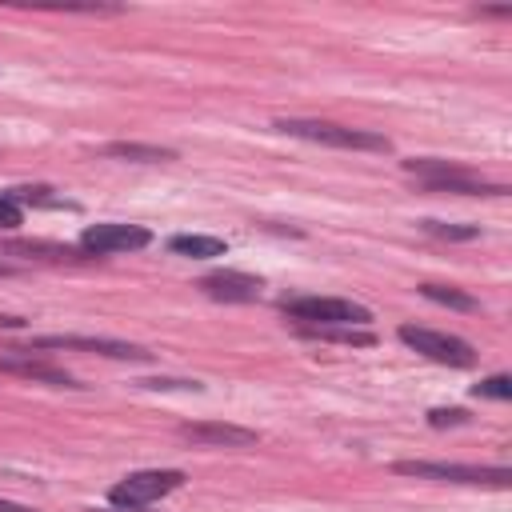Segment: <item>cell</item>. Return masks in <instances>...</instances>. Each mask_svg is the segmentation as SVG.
I'll list each match as a JSON object with an SVG mask.
<instances>
[{
	"label": "cell",
	"mask_w": 512,
	"mask_h": 512,
	"mask_svg": "<svg viewBox=\"0 0 512 512\" xmlns=\"http://www.w3.org/2000/svg\"><path fill=\"white\" fill-rule=\"evenodd\" d=\"M284 316L300 328H368L372 312L344 296H284Z\"/></svg>",
	"instance_id": "obj_1"
},
{
	"label": "cell",
	"mask_w": 512,
	"mask_h": 512,
	"mask_svg": "<svg viewBox=\"0 0 512 512\" xmlns=\"http://www.w3.org/2000/svg\"><path fill=\"white\" fill-rule=\"evenodd\" d=\"M404 172H412L424 192H452V196H504V184H492L484 176H476L472 168L456 164V160H436V156H420V160H404Z\"/></svg>",
	"instance_id": "obj_2"
},
{
	"label": "cell",
	"mask_w": 512,
	"mask_h": 512,
	"mask_svg": "<svg viewBox=\"0 0 512 512\" xmlns=\"http://www.w3.org/2000/svg\"><path fill=\"white\" fill-rule=\"evenodd\" d=\"M276 132L284 136H300V140H312V144H328V148H352V152H392V140L380 136V132H368V128H344V124H332V120H276L272 124Z\"/></svg>",
	"instance_id": "obj_3"
},
{
	"label": "cell",
	"mask_w": 512,
	"mask_h": 512,
	"mask_svg": "<svg viewBox=\"0 0 512 512\" xmlns=\"http://www.w3.org/2000/svg\"><path fill=\"white\" fill-rule=\"evenodd\" d=\"M392 472L400 476H420V480H452V484H488V488H508L512 472L508 468H484V464H448V460H396Z\"/></svg>",
	"instance_id": "obj_4"
},
{
	"label": "cell",
	"mask_w": 512,
	"mask_h": 512,
	"mask_svg": "<svg viewBox=\"0 0 512 512\" xmlns=\"http://www.w3.org/2000/svg\"><path fill=\"white\" fill-rule=\"evenodd\" d=\"M396 336L412 352H420V356H428L436 364H448V368H472L476 364L472 344L460 340V336H452V332H436V328H424V324H400Z\"/></svg>",
	"instance_id": "obj_5"
},
{
	"label": "cell",
	"mask_w": 512,
	"mask_h": 512,
	"mask_svg": "<svg viewBox=\"0 0 512 512\" xmlns=\"http://www.w3.org/2000/svg\"><path fill=\"white\" fill-rule=\"evenodd\" d=\"M180 484H184V472L180 468H144V472H128L124 480H116L112 492H108V500L116 508H144V504L176 492Z\"/></svg>",
	"instance_id": "obj_6"
},
{
	"label": "cell",
	"mask_w": 512,
	"mask_h": 512,
	"mask_svg": "<svg viewBox=\"0 0 512 512\" xmlns=\"http://www.w3.org/2000/svg\"><path fill=\"white\" fill-rule=\"evenodd\" d=\"M152 244V232L144 224H116V220H104V224H88L80 232V252L84 256H112V252H140Z\"/></svg>",
	"instance_id": "obj_7"
},
{
	"label": "cell",
	"mask_w": 512,
	"mask_h": 512,
	"mask_svg": "<svg viewBox=\"0 0 512 512\" xmlns=\"http://www.w3.org/2000/svg\"><path fill=\"white\" fill-rule=\"evenodd\" d=\"M32 348H80V352H96V356H112V360H152V352L140 344L112 340V336H72V332L36 336Z\"/></svg>",
	"instance_id": "obj_8"
},
{
	"label": "cell",
	"mask_w": 512,
	"mask_h": 512,
	"mask_svg": "<svg viewBox=\"0 0 512 512\" xmlns=\"http://www.w3.org/2000/svg\"><path fill=\"white\" fill-rule=\"evenodd\" d=\"M200 288H204L212 300H224V304H252V300H260V288H264V284H260V276L220 268V272L200 276Z\"/></svg>",
	"instance_id": "obj_9"
},
{
	"label": "cell",
	"mask_w": 512,
	"mask_h": 512,
	"mask_svg": "<svg viewBox=\"0 0 512 512\" xmlns=\"http://www.w3.org/2000/svg\"><path fill=\"white\" fill-rule=\"evenodd\" d=\"M0 372H12V376H28L36 384H52V388H80L64 368L48 364V360H36L28 352H4L0 356Z\"/></svg>",
	"instance_id": "obj_10"
},
{
	"label": "cell",
	"mask_w": 512,
	"mask_h": 512,
	"mask_svg": "<svg viewBox=\"0 0 512 512\" xmlns=\"http://www.w3.org/2000/svg\"><path fill=\"white\" fill-rule=\"evenodd\" d=\"M184 440L196 444H224V448H252L260 440V432L240 428V424H220V420H204V424H180Z\"/></svg>",
	"instance_id": "obj_11"
},
{
	"label": "cell",
	"mask_w": 512,
	"mask_h": 512,
	"mask_svg": "<svg viewBox=\"0 0 512 512\" xmlns=\"http://www.w3.org/2000/svg\"><path fill=\"white\" fill-rule=\"evenodd\" d=\"M0 256L20 260H84L80 244H52V240H0Z\"/></svg>",
	"instance_id": "obj_12"
},
{
	"label": "cell",
	"mask_w": 512,
	"mask_h": 512,
	"mask_svg": "<svg viewBox=\"0 0 512 512\" xmlns=\"http://www.w3.org/2000/svg\"><path fill=\"white\" fill-rule=\"evenodd\" d=\"M168 252H172V256H184V260H212V256H224L228 244H224L220 236L180 232V236H168Z\"/></svg>",
	"instance_id": "obj_13"
},
{
	"label": "cell",
	"mask_w": 512,
	"mask_h": 512,
	"mask_svg": "<svg viewBox=\"0 0 512 512\" xmlns=\"http://www.w3.org/2000/svg\"><path fill=\"white\" fill-rule=\"evenodd\" d=\"M100 152L112 156V160H140V164H164V160H176L172 148H160V144H136V140H116V144H104Z\"/></svg>",
	"instance_id": "obj_14"
},
{
	"label": "cell",
	"mask_w": 512,
	"mask_h": 512,
	"mask_svg": "<svg viewBox=\"0 0 512 512\" xmlns=\"http://www.w3.org/2000/svg\"><path fill=\"white\" fill-rule=\"evenodd\" d=\"M420 296L432 300V304H444V308H456V312H480V300L452 288V284H420Z\"/></svg>",
	"instance_id": "obj_15"
},
{
	"label": "cell",
	"mask_w": 512,
	"mask_h": 512,
	"mask_svg": "<svg viewBox=\"0 0 512 512\" xmlns=\"http://www.w3.org/2000/svg\"><path fill=\"white\" fill-rule=\"evenodd\" d=\"M8 196L24 208V204H32V208H76V204H68V200H60V196H52V188L48 184H24V188H8Z\"/></svg>",
	"instance_id": "obj_16"
},
{
	"label": "cell",
	"mask_w": 512,
	"mask_h": 512,
	"mask_svg": "<svg viewBox=\"0 0 512 512\" xmlns=\"http://www.w3.org/2000/svg\"><path fill=\"white\" fill-rule=\"evenodd\" d=\"M420 228L428 236H440V240H476L480 228L476 224H444V220H420Z\"/></svg>",
	"instance_id": "obj_17"
},
{
	"label": "cell",
	"mask_w": 512,
	"mask_h": 512,
	"mask_svg": "<svg viewBox=\"0 0 512 512\" xmlns=\"http://www.w3.org/2000/svg\"><path fill=\"white\" fill-rule=\"evenodd\" d=\"M472 396H480V400H512V376L496 372V376L480 380V384L472 388Z\"/></svg>",
	"instance_id": "obj_18"
},
{
	"label": "cell",
	"mask_w": 512,
	"mask_h": 512,
	"mask_svg": "<svg viewBox=\"0 0 512 512\" xmlns=\"http://www.w3.org/2000/svg\"><path fill=\"white\" fill-rule=\"evenodd\" d=\"M20 224H24V208H20L8 192H0V228L12 232V228H20Z\"/></svg>",
	"instance_id": "obj_19"
},
{
	"label": "cell",
	"mask_w": 512,
	"mask_h": 512,
	"mask_svg": "<svg viewBox=\"0 0 512 512\" xmlns=\"http://www.w3.org/2000/svg\"><path fill=\"white\" fill-rule=\"evenodd\" d=\"M428 424H432V428H452V424H468V412H464V408H432V412H428Z\"/></svg>",
	"instance_id": "obj_20"
},
{
	"label": "cell",
	"mask_w": 512,
	"mask_h": 512,
	"mask_svg": "<svg viewBox=\"0 0 512 512\" xmlns=\"http://www.w3.org/2000/svg\"><path fill=\"white\" fill-rule=\"evenodd\" d=\"M140 384H144V388H192V392L200 388L196 380H160V376H156V380H140Z\"/></svg>",
	"instance_id": "obj_21"
},
{
	"label": "cell",
	"mask_w": 512,
	"mask_h": 512,
	"mask_svg": "<svg viewBox=\"0 0 512 512\" xmlns=\"http://www.w3.org/2000/svg\"><path fill=\"white\" fill-rule=\"evenodd\" d=\"M0 512H32V508H24V504H12V500H0Z\"/></svg>",
	"instance_id": "obj_22"
},
{
	"label": "cell",
	"mask_w": 512,
	"mask_h": 512,
	"mask_svg": "<svg viewBox=\"0 0 512 512\" xmlns=\"http://www.w3.org/2000/svg\"><path fill=\"white\" fill-rule=\"evenodd\" d=\"M12 272H16V268H8V264H0V276H12Z\"/></svg>",
	"instance_id": "obj_23"
},
{
	"label": "cell",
	"mask_w": 512,
	"mask_h": 512,
	"mask_svg": "<svg viewBox=\"0 0 512 512\" xmlns=\"http://www.w3.org/2000/svg\"><path fill=\"white\" fill-rule=\"evenodd\" d=\"M112 512H136V508H112Z\"/></svg>",
	"instance_id": "obj_24"
}]
</instances>
